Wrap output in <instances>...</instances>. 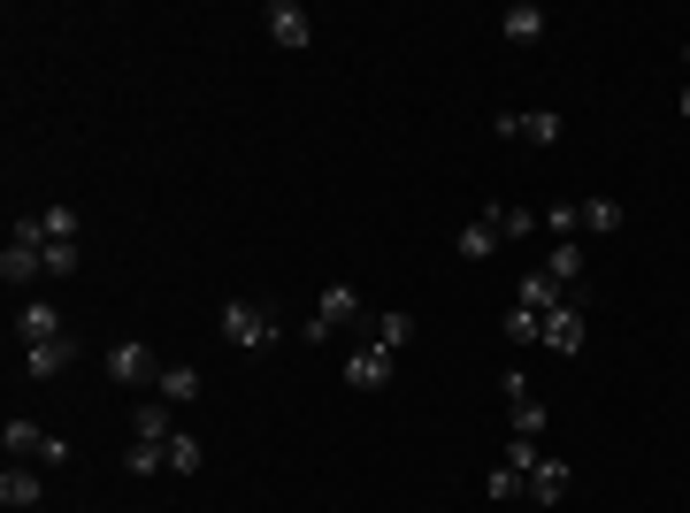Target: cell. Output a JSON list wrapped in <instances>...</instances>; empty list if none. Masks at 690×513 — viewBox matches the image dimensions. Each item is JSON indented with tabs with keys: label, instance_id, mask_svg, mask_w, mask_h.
<instances>
[{
	"label": "cell",
	"instance_id": "4dcf8cb0",
	"mask_svg": "<svg viewBox=\"0 0 690 513\" xmlns=\"http://www.w3.org/2000/svg\"><path fill=\"white\" fill-rule=\"evenodd\" d=\"M537 460H545V452H537V445H521V437H515V445H507V468H521V476H529V468H537Z\"/></svg>",
	"mask_w": 690,
	"mask_h": 513
},
{
	"label": "cell",
	"instance_id": "9c48e42d",
	"mask_svg": "<svg viewBox=\"0 0 690 513\" xmlns=\"http://www.w3.org/2000/svg\"><path fill=\"white\" fill-rule=\"evenodd\" d=\"M499 245H507V238H499V199H484V207H476V222L461 230V261H492Z\"/></svg>",
	"mask_w": 690,
	"mask_h": 513
},
{
	"label": "cell",
	"instance_id": "7c38bea8",
	"mask_svg": "<svg viewBox=\"0 0 690 513\" xmlns=\"http://www.w3.org/2000/svg\"><path fill=\"white\" fill-rule=\"evenodd\" d=\"M391 360H399V352H384V345H360V352L345 360V383H353V391H384V383H391Z\"/></svg>",
	"mask_w": 690,
	"mask_h": 513
},
{
	"label": "cell",
	"instance_id": "5b68a950",
	"mask_svg": "<svg viewBox=\"0 0 690 513\" xmlns=\"http://www.w3.org/2000/svg\"><path fill=\"white\" fill-rule=\"evenodd\" d=\"M499 391H507V414H515V437H521V445H537V437H545V399H537V383L507 368V383H499Z\"/></svg>",
	"mask_w": 690,
	"mask_h": 513
},
{
	"label": "cell",
	"instance_id": "4fadbf2b",
	"mask_svg": "<svg viewBox=\"0 0 690 513\" xmlns=\"http://www.w3.org/2000/svg\"><path fill=\"white\" fill-rule=\"evenodd\" d=\"M131 437H139V445H170L176 437L170 399H139V406H131Z\"/></svg>",
	"mask_w": 690,
	"mask_h": 513
},
{
	"label": "cell",
	"instance_id": "e0dca14e",
	"mask_svg": "<svg viewBox=\"0 0 690 513\" xmlns=\"http://www.w3.org/2000/svg\"><path fill=\"white\" fill-rule=\"evenodd\" d=\"M515 307H529V315H552V307H568V292H560L545 269H529V276L515 284Z\"/></svg>",
	"mask_w": 690,
	"mask_h": 513
},
{
	"label": "cell",
	"instance_id": "30bf717a",
	"mask_svg": "<svg viewBox=\"0 0 690 513\" xmlns=\"http://www.w3.org/2000/svg\"><path fill=\"white\" fill-rule=\"evenodd\" d=\"M0 284H8V292H23V284H46V253L8 238V245H0Z\"/></svg>",
	"mask_w": 690,
	"mask_h": 513
},
{
	"label": "cell",
	"instance_id": "6da1fadb",
	"mask_svg": "<svg viewBox=\"0 0 690 513\" xmlns=\"http://www.w3.org/2000/svg\"><path fill=\"white\" fill-rule=\"evenodd\" d=\"M277 338H284V323H277L269 299H261V307H254V299H230V307H223V345H238V352H269Z\"/></svg>",
	"mask_w": 690,
	"mask_h": 513
},
{
	"label": "cell",
	"instance_id": "9a60e30c",
	"mask_svg": "<svg viewBox=\"0 0 690 513\" xmlns=\"http://www.w3.org/2000/svg\"><path fill=\"white\" fill-rule=\"evenodd\" d=\"M537 269H545V276H552V284H560L568 299H583V253H575V238H568V245H552V253H545Z\"/></svg>",
	"mask_w": 690,
	"mask_h": 513
},
{
	"label": "cell",
	"instance_id": "44dd1931",
	"mask_svg": "<svg viewBox=\"0 0 690 513\" xmlns=\"http://www.w3.org/2000/svg\"><path fill=\"white\" fill-rule=\"evenodd\" d=\"M537 230H552L560 245L583 238V199H552V207H537Z\"/></svg>",
	"mask_w": 690,
	"mask_h": 513
},
{
	"label": "cell",
	"instance_id": "5bb4252c",
	"mask_svg": "<svg viewBox=\"0 0 690 513\" xmlns=\"http://www.w3.org/2000/svg\"><path fill=\"white\" fill-rule=\"evenodd\" d=\"M77 360V338H54V345H23V375H39V383H54L62 368Z\"/></svg>",
	"mask_w": 690,
	"mask_h": 513
},
{
	"label": "cell",
	"instance_id": "7a4b0ae2",
	"mask_svg": "<svg viewBox=\"0 0 690 513\" xmlns=\"http://www.w3.org/2000/svg\"><path fill=\"white\" fill-rule=\"evenodd\" d=\"M0 445H8L23 468H62V460H77V452H69L62 437H46L39 422H8V429H0Z\"/></svg>",
	"mask_w": 690,
	"mask_h": 513
},
{
	"label": "cell",
	"instance_id": "1f68e13d",
	"mask_svg": "<svg viewBox=\"0 0 690 513\" xmlns=\"http://www.w3.org/2000/svg\"><path fill=\"white\" fill-rule=\"evenodd\" d=\"M683 116H690V85H683Z\"/></svg>",
	"mask_w": 690,
	"mask_h": 513
},
{
	"label": "cell",
	"instance_id": "3957f363",
	"mask_svg": "<svg viewBox=\"0 0 690 513\" xmlns=\"http://www.w3.org/2000/svg\"><path fill=\"white\" fill-rule=\"evenodd\" d=\"M583 338H591V315H583V299L552 307V315H545V330H537V345H552L560 360H575V352H583Z\"/></svg>",
	"mask_w": 690,
	"mask_h": 513
},
{
	"label": "cell",
	"instance_id": "484cf974",
	"mask_svg": "<svg viewBox=\"0 0 690 513\" xmlns=\"http://www.w3.org/2000/svg\"><path fill=\"white\" fill-rule=\"evenodd\" d=\"M46 276H77V238H46Z\"/></svg>",
	"mask_w": 690,
	"mask_h": 513
},
{
	"label": "cell",
	"instance_id": "d6a6232c",
	"mask_svg": "<svg viewBox=\"0 0 690 513\" xmlns=\"http://www.w3.org/2000/svg\"><path fill=\"white\" fill-rule=\"evenodd\" d=\"M683 62H690V39H683Z\"/></svg>",
	"mask_w": 690,
	"mask_h": 513
},
{
	"label": "cell",
	"instance_id": "52a82bcc",
	"mask_svg": "<svg viewBox=\"0 0 690 513\" xmlns=\"http://www.w3.org/2000/svg\"><path fill=\"white\" fill-rule=\"evenodd\" d=\"M100 360H108V375H116V383H139V391L162 375V360H154V352H147L139 338H116L108 352H100Z\"/></svg>",
	"mask_w": 690,
	"mask_h": 513
},
{
	"label": "cell",
	"instance_id": "603a6c76",
	"mask_svg": "<svg viewBox=\"0 0 690 513\" xmlns=\"http://www.w3.org/2000/svg\"><path fill=\"white\" fill-rule=\"evenodd\" d=\"M583 230H591V238H614V230H622V199H606V192L583 199Z\"/></svg>",
	"mask_w": 690,
	"mask_h": 513
},
{
	"label": "cell",
	"instance_id": "d6986e66",
	"mask_svg": "<svg viewBox=\"0 0 690 513\" xmlns=\"http://www.w3.org/2000/svg\"><path fill=\"white\" fill-rule=\"evenodd\" d=\"M499 31H507L515 46H537V39H545V8H537V0H515V8L499 15Z\"/></svg>",
	"mask_w": 690,
	"mask_h": 513
},
{
	"label": "cell",
	"instance_id": "ac0fdd59",
	"mask_svg": "<svg viewBox=\"0 0 690 513\" xmlns=\"http://www.w3.org/2000/svg\"><path fill=\"white\" fill-rule=\"evenodd\" d=\"M568 499V460H537L529 468V506H560Z\"/></svg>",
	"mask_w": 690,
	"mask_h": 513
},
{
	"label": "cell",
	"instance_id": "ba28073f",
	"mask_svg": "<svg viewBox=\"0 0 690 513\" xmlns=\"http://www.w3.org/2000/svg\"><path fill=\"white\" fill-rule=\"evenodd\" d=\"M492 131H499V139H529V146H560V131H568V123H560L552 108H529V116H515V108H507Z\"/></svg>",
	"mask_w": 690,
	"mask_h": 513
},
{
	"label": "cell",
	"instance_id": "277c9868",
	"mask_svg": "<svg viewBox=\"0 0 690 513\" xmlns=\"http://www.w3.org/2000/svg\"><path fill=\"white\" fill-rule=\"evenodd\" d=\"M353 315H360V292H353V284H331V292L315 299V315H308V330H300V338H308V345H323L331 330H345Z\"/></svg>",
	"mask_w": 690,
	"mask_h": 513
},
{
	"label": "cell",
	"instance_id": "8992f818",
	"mask_svg": "<svg viewBox=\"0 0 690 513\" xmlns=\"http://www.w3.org/2000/svg\"><path fill=\"white\" fill-rule=\"evenodd\" d=\"M261 23H269V39H277L284 54H300V46L315 39V15H308L300 0H269V8H261Z\"/></svg>",
	"mask_w": 690,
	"mask_h": 513
},
{
	"label": "cell",
	"instance_id": "7402d4cb",
	"mask_svg": "<svg viewBox=\"0 0 690 513\" xmlns=\"http://www.w3.org/2000/svg\"><path fill=\"white\" fill-rule=\"evenodd\" d=\"M368 345H384V352L414 345V315H399V307H391V315H376V323H368Z\"/></svg>",
	"mask_w": 690,
	"mask_h": 513
},
{
	"label": "cell",
	"instance_id": "cb8c5ba5",
	"mask_svg": "<svg viewBox=\"0 0 690 513\" xmlns=\"http://www.w3.org/2000/svg\"><path fill=\"white\" fill-rule=\"evenodd\" d=\"M162 452H170V476H200V437H192V429H176Z\"/></svg>",
	"mask_w": 690,
	"mask_h": 513
},
{
	"label": "cell",
	"instance_id": "4316f807",
	"mask_svg": "<svg viewBox=\"0 0 690 513\" xmlns=\"http://www.w3.org/2000/svg\"><path fill=\"white\" fill-rule=\"evenodd\" d=\"M529 230H537V207H507V199H499V238L515 245V238H529Z\"/></svg>",
	"mask_w": 690,
	"mask_h": 513
},
{
	"label": "cell",
	"instance_id": "2e32d148",
	"mask_svg": "<svg viewBox=\"0 0 690 513\" xmlns=\"http://www.w3.org/2000/svg\"><path fill=\"white\" fill-rule=\"evenodd\" d=\"M46 499V483H39V468H23V460H8V476H0V506H39Z\"/></svg>",
	"mask_w": 690,
	"mask_h": 513
},
{
	"label": "cell",
	"instance_id": "83f0119b",
	"mask_svg": "<svg viewBox=\"0 0 690 513\" xmlns=\"http://www.w3.org/2000/svg\"><path fill=\"white\" fill-rule=\"evenodd\" d=\"M123 468H131V476H154V468H170V452H162V445H139V437H131Z\"/></svg>",
	"mask_w": 690,
	"mask_h": 513
},
{
	"label": "cell",
	"instance_id": "f546056e",
	"mask_svg": "<svg viewBox=\"0 0 690 513\" xmlns=\"http://www.w3.org/2000/svg\"><path fill=\"white\" fill-rule=\"evenodd\" d=\"M46 238H77V215H69V207H46V215H39V245H46Z\"/></svg>",
	"mask_w": 690,
	"mask_h": 513
},
{
	"label": "cell",
	"instance_id": "ffe728a7",
	"mask_svg": "<svg viewBox=\"0 0 690 513\" xmlns=\"http://www.w3.org/2000/svg\"><path fill=\"white\" fill-rule=\"evenodd\" d=\"M154 399H170V406H192V399H200V368H184V360H170V368L154 375Z\"/></svg>",
	"mask_w": 690,
	"mask_h": 513
},
{
	"label": "cell",
	"instance_id": "d4e9b609",
	"mask_svg": "<svg viewBox=\"0 0 690 513\" xmlns=\"http://www.w3.org/2000/svg\"><path fill=\"white\" fill-rule=\"evenodd\" d=\"M484 491H492L499 506H515V499H529V476H521V468H492V483H484Z\"/></svg>",
	"mask_w": 690,
	"mask_h": 513
},
{
	"label": "cell",
	"instance_id": "f1b7e54d",
	"mask_svg": "<svg viewBox=\"0 0 690 513\" xmlns=\"http://www.w3.org/2000/svg\"><path fill=\"white\" fill-rule=\"evenodd\" d=\"M545 330V315H529V307H507V345H537Z\"/></svg>",
	"mask_w": 690,
	"mask_h": 513
},
{
	"label": "cell",
	"instance_id": "8fae6325",
	"mask_svg": "<svg viewBox=\"0 0 690 513\" xmlns=\"http://www.w3.org/2000/svg\"><path fill=\"white\" fill-rule=\"evenodd\" d=\"M15 338H23V345H54V338H69V323H62L54 299H31V307L15 315Z\"/></svg>",
	"mask_w": 690,
	"mask_h": 513
}]
</instances>
